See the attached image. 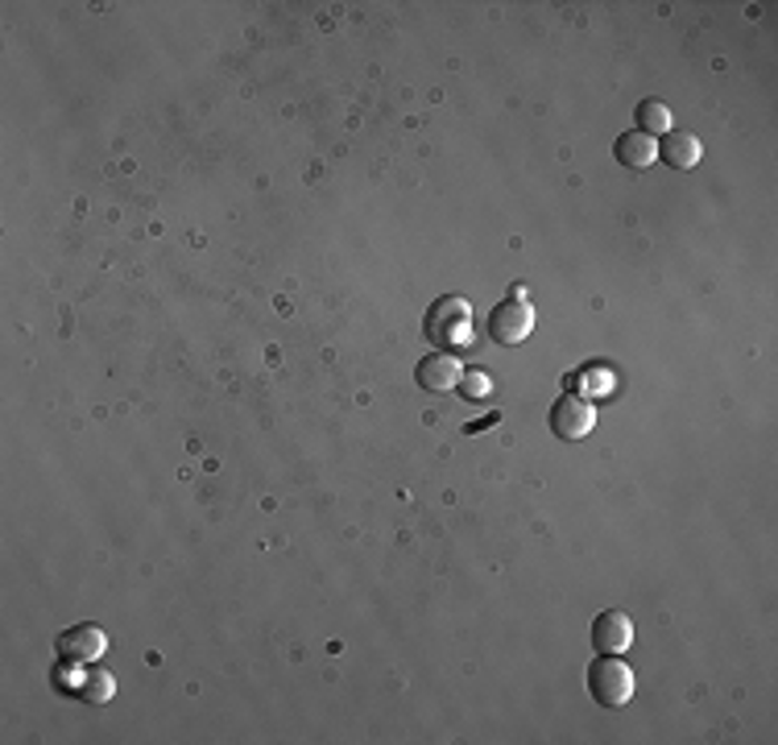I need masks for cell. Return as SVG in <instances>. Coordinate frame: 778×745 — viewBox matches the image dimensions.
I'll list each match as a JSON object with an SVG mask.
<instances>
[{"label": "cell", "mask_w": 778, "mask_h": 745, "mask_svg": "<svg viewBox=\"0 0 778 745\" xmlns=\"http://www.w3.org/2000/svg\"><path fill=\"white\" fill-rule=\"evenodd\" d=\"M423 332L426 340L435 344L440 352L447 349H460V344H469V332H472V307L460 298V294H443L435 298L423 315Z\"/></svg>", "instance_id": "obj_1"}, {"label": "cell", "mask_w": 778, "mask_h": 745, "mask_svg": "<svg viewBox=\"0 0 778 745\" xmlns=\"http://www.w3.org/2000/svg\"><path fill=\"white\" fill-rule=\"evenodd\" d=\"M588 696L601 708H626L633 700V672L621 663V655H601L588 663Z\"/></svg>", "instance_id": "obj_2"}, {"label": "cell", "mask_w": 778, "mask_h": 745, "mask_svg": "<svg viewBox=\"0 0 778 745\" xmlns=\"http://www.w3.org/2000/svg\"><path fill=\"white\" fill-rule=\"evenodd\" d=\"M597 427V406H592V398L575 394L568 390L563 398H555V406H551V431L559 439H584L588 431Z\"/></svg>", "instance_id": "obj_3"}, {"label": "cell", "mask_w": 778, "mask_h": 745, "mask_svg": "<svg viewBox=\"0 0 778 745\" xmlns=\"http://www.w3.org/2000/svg\"><path fill=\"white\" fill-rule=\"evenodd\" d=\"M534 332V307H530L526 298H505L493 307L489 315V336L498 340V344H522V340Z\"/></svg>", "instance_id": "obj_4"}, {"label": "cell", "mask_w": 778, "mask_h": 745, "mask_svg": "<svg viewBox=\"0 0 778 745\" xmlns=\"http://www.w3.org/2000/svg\"><path fill=\"white\" fill-rule=\"evenodd\" d=\"M104 650H108V634H104L100 626H91V621L62 629V634H59V658H67V663L91 667V663H96Z\"/></svg>", "instance_id": "obj_5"}, {"label": "cell", "mask_w": 778, "mask_h": 745, "mask_svg": "<svg viewBox=\"0 0 778 745\" xmlns=\"http://www.w3.org/2000/svg\"><path fill=\"white\" fill-rule=\"evenodd\" d=\"M414 381H418L423 390H431V394H447V390H455V385L464 381V369H460V361H455L452 352H431V356L418 361Z\"/></svg>", "instance_id": "obj_6"}, {"label": "cell", "mask_w": 778, "mask_h": 745, "mask_svg": "<svg viewBox=\"0 0 778 745\" xmlns=\"http://www.w3.org/2000/svg\"><path fill=\"white\" fill-rule=\"evenodd\" d=\"M588 643L597 646L601 655H621V650L633 643V621L621 614V609H609V614H601L597 621H592Z\"/></svg>", "instance_id": "obj_7"}, {"label": "cell", "mask_w": 778, "mask_h": 745, "mask_svg": "<svg viewBox=\"0 0 778 745\" xmlns=\"http://www.w3.org/2000/svg\"><path fill=\"white\" fill-rule=\"evenodd\" d=\"M613 154L621 166H630V170H647L650 161H654V154H659V146H654V137L633 129V133H621V137H617Z\"/></svg>", "instance_id": "obj_8"}, {"label": "cell", "mask_w": 778, "mask_h": 745, "mask_svg": "<svg viewBox=\"0 0 778 745\" xmlns=\"http://www.w3.org/2000/svg\"><path fill=\"white\" fill-rule=\"evenodd\" d=\"M700 141L691 137V133H667L659 141V158L667 161V166H676V170H691L696 161H700Z\"/></svg>", "instance_id": "obj_9"}, {"label": "cell", "mask_w": 778, "mask_h": 745, "mask_svg": "<svg viewBox=\"0 0 778 745\" xmlns=\"http://www.w3.org/2000/svg\"><path fill=\"white\" fill-rule=\"evenodd\" d=\"M75 696L88 704H108L112 700V675L100 672V667H91V672H79L75 679Z\"/></svg>", "instance_id": "obj_10"}, {"label": "cell", "mask_w": 778, "mask_h": 745, "mask_svg": "<svg viewBox=\"0 0 778 745\" xmlns=\"http://www.w3.org/2000/svg\"><path fill=\"white\" fill-rule=\"evenodd\" d=\"M671 129V108L662 100H642L638 104V133H647V137H662V133Z\"/></svg>", "instance_id": "obj_11"}]
</instances>
